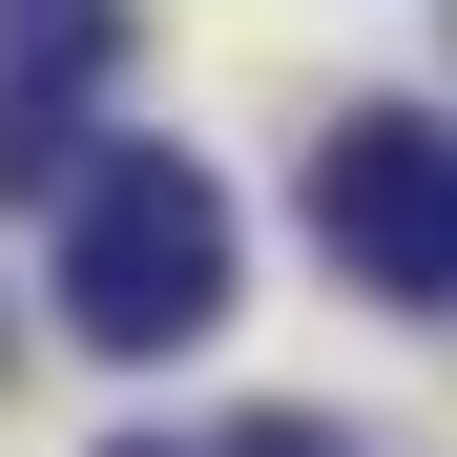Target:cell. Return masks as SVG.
<instances>
[{
    "label": "cell",
    "instance_id": "cell-1",
    "mask_svg": "<svg viewBox=\"0 0 457 457\" xmlns=\"http://www.w3.org/2000/svg\"><path fill=\"white\" fill-rule=\"evenodd\" d=\"M228 312V187L187 145H84L62 187V333L84 353H187Z\"/></svg>",
    "mask_w": 457,
    "mask_h": 457
},
{
    "label": "cell",
    "instance_id": "cell-2",
    "mask_svg": "<svg viewBox=\"0 0 457 457\" xmlns=\"http://www.w3.org/2000/svg\"><path fill=\"white\" fill-rule=\"evenodd\" d=\"M312 250L395 312H457V125L416 104H333L312 125Z\"/></svg>",
    "mask_w": 457,
    "mask_h": 457
},
{
    "label": "cell",
    "instance_id": "cell-3",
    "mask_svg": "<svg viewBox=\"0 0 457 457\" xmlns=\"http://www.w3.org/2000/svg\"><path fill=\"white\" fill-rule=\"evenodd\" d=\"M125 62V0H0V84H42V104H84Z\"/></svg>",
    "mask_w": 457,
    "mask_h": 457
},
{
    "label": "cell",
    "instance_id": "cell-4",
    "mask_svg": "<svg viewBox=\"0 0 457 457\" xmlns=\"http://www.w3.org/2000/svg\"><path fill=\"white\" fill-rule=\"evenodd\" d=\"M42 187H84V104L0 84V208H42Z\"/></svg>",
    "mask_w": 457,
    "mask_h": 457
},
{
    "label": "cell",
    "instance_id": "cell-5",
    "mask_svg": "<svg viewBox=\"0 0 457 457\" xmlns=\"http://www.w3.org/2000/svg\"><path fill=\"white\" fill-rule=\"evenodd\" d=\"M208 457H353L333 416H250V436H208Z\"/></svg>",
    "mask_w": 457,
    "mask_h": 457
},
{
    "label": "cell",
    "instance_id": "cell-6",
    "mask_svg": "<svg viewBox=\"0 0 457 457\" xmlns=\"http://www.w3.org/2000/svg\"><path fill=\"white\" fill-rule=\"evenodd\" d=\"M104 457H167V436H104Z\"/></svg>",
    "mask_w": 457,
    "mask_h": 457
}]
</instances>
